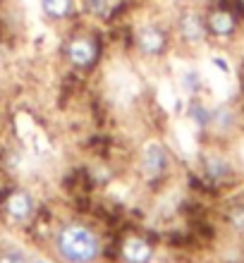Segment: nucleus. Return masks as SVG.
I'll list each match as a JSON object with an SVG mask.
<instances>
[{"mask_svg": "<svg viewBox=\"0 0 244 263\" xmlns=\"http://www.w3.org/2000/svg\"><path fill=\"white\" fill-rule=\"evenodd\" d=\"M0 263H27V258L22 256V254L10 251V254H0Z\"/></svg>", "mask_w": 244, "mask_h": 263, "instance_id": "16", "label": "nucleus"}, {"mask_svg": "<svg viewBox=\"0 0 244 263\" xmlns=\"http://www.w3.org/2000/svg\"><path fill=\"white\" fill-rule=\"evenodd\" d=\"M203 175H206V180H209L213 187L220 189V192L237 184V170L232 165V160L220 156V153L203 156Z\"/></svg>", "mask_w": 244, "mask_h": 263, "instance_id": "6", "label": "nucleus"}, {"mask_svg": "<svg viewBox=\"0 0 244 263\" xmlns=\"http://www.w3.org/2000/svg\"><path fill=\"white\" fill-rule=\"evenodd\" d=\"M58 251L67 263H93L101 254V239L84 222H67L58 232Z\"/></svg>", "mask_w": 244, "mask_h": 263, "instance_id": "1", "label": "nucleus"}, {"mask_svg": "<svg viewBox=\"0 0 244 263\" xmlns=\"http://www.w3.org/2000/svg\"><path fill=\"white\" fill-rule=\"evenodd\" d=\"M132 48H137L144 58H161L170 48V29L158 22H146L132 29Z\"/></svg>", "mask_w": 244, "mask_h": 263, "instance_id": "5", "label": "nucleus"}, {"mask_svg": "<svg viewBox=\"0 0 244 263\" xmlns=\"http://www.w3.org/2000/svg\"><path fill=\"white\" fill-rule=\"evenodd\" d=\"M211 129L218 132V134H225V132L235 129V112L228 108V105H218L211 110Z\"/></svg>", "mask_w": 244, "mask_h": 263, "instance_id": "13", "label": "nucleus"}, {"mask_svg": "<svg viewBox=\"0 0 244 263\" xmlns=\"http://www.w3.org/2000/svg\"><path fill=\"white\" fill-rule=\"evenodd\" d=\"M175 36L180 39L182 46L196 48L209 41V31H206V17H203L201 7H182L177 17H175Z\"/></svg>", "mask_w": 244, "mask_h": 263, "instance_id": "4", "label": "nucleus"}, {"mask_svg": "<svg viewBox=\"0 0 244 263\" xmlns=\"http://www.w3.org/2000/svg\"><path fill=\"white\" fill-rule=\"evenodd\" d=\"M5 211L14 220H27L34 211V201L27 192H12V194L5 196Z\"/></svg>", "mask_w": 244, "mask_h": 263, "instance_id": "10", "label": "nucleus"}, {"mask_svg": "<svg viewBox=\"0 0 244 263\" xmlns=\"http://www.w3.org/2000/svg\"><path fill=\"white\" fill-rule=\"evenodd\" d=\"M187 112H189V118L194 120L201 129H209V125H211V110L201 103V101H192V103H189V108H187Z\"/></svg>", "mask_w": 244, "mask_h": 263, "instance_id": "14", "label": "nucleus"}, {"mask_svg": "<svg viewBox=\"0 0 244 263\" xmlns=\"http://www.w3.org/2000/svg\"><path fill=\"white\" fill-rule=\"evenodd\" d=\"M242 118H244V105H242Z\"/></svg>", "mask_w": 244, "mask_h": 263, "instance_id": "18", "label": "nucleus"}, {"mask_svg": "<svg viewBox=\"0 0 244 263\" xmlns=\"http://www.w3.org/2000/svg\"><path fill=\"white\" fill-rule=\"evenodd\" d=\"M60 53L74 72H91L103 55V39L98 31L74 29L60 46Z\"/></svg>", "mask_w": 244, "mask_h": 263, "instance_id": "2", "label": "nucleus"}, {"mask_svg": "<svg viewBox=\"0 0 244 263\" xmlns=\"http://www.w3.org/2000/svg\"><path fill=\"white\" fill-rule=\"evenodd\" d=\"M182 86H184L189 93H199V89H201V77H199V72H196V69H187L184 77H182Z\"/></svg>", "mask_w": 244, "mask_h": 263, "instance_id": "15", "label": "nucleus"}, {"mask_svg": "<svg viewBox=\"0 0 244 263\" xmlns=\"http://www.w3.org/2000/svg\"><path fill=\"white\" fill-rule=\"evenodd\" d=\"M213 65H216V67L218 69H220V72H225V74H228V72H230V65H228V63H225V60H223V58H213Z\"/></svg>", "mask_w": 244, "mask_h": 263, "instance_id": "17", "label": "nucleus"}, {"mask_svg": "<svg viewBox=\"0 0 244 263\" xmlns=\"http://www.w3.org/2000/svg\"><path fill=\"white\" fill-rule=\"evenodd\" d=\"M120 256L125 263H148L154 256V247L139 235H127L120 242Z\"/></svg>", "mask_w": 244, "mask_h": 263, "instance_id": "7", "label": "nucleus"}, {"mask_svg": "<svg viewBox=\"0 0 244 263\" xmlns=\"http://www.w3.org/2000/svg\"><path fill=\"white\" fill-rule=\"evenodd\" d=\"M203 17H206L209 39H213L218 43H232L244 27L242 22L235 17V12H230L223 5H218L216 0H211L209 5L203 7Z\"/></svg>", "mask_w": 244, "mask_h": 263, "instance_id": "3", "label": "nucleus"}, {"mask_svg": "<svg viewBox=\"0 0 244 263\" xmlns=\"http://www.w3.org/2000/svg\"><path fill=\"white\" fill-rule=\"evenodd\" d=\"M41 12L53 22H70L79 14L77 0H41Z\"/></svg>", "mask_w": 244, "mask_h": 263, "instance_id": "9", "label": "nucleus"}, {"mask_svg": "<svg viewBox=\"0 0 244 263\" xmlns=\"http://www.w3.org/2000/svg\"><path fill=\"white\" fill-rule=\"evenodd\" d=\"M144 170H146V175L151 177V180H158L163 173L167 170V151L163 148L158 141H151V144L146 146V151H144Z\"/></svg>", "mask_w": 244, "mask_h": 263, "instance_id": "8", "label": "nucleus"}, {"mask_svg": "<svg viewBox=\"0 0 244 263\" xmlns=\"http://www.w3.org/2000/svg\"><path fill=\"white\" fill-rule=\"evenodd\" d=\"M77 3H79V12L101 22H110V14L115 10V5H118L112 0H77Z\"/></svg>", "mask_w": 244, "mask_h": 263, "instance_id": "11", "label": "nucleus"}, {"mask_svg": "<svg viewBox=\"0 0 244 263\" xmlns=\"http://www.w3.org/2000/svg\"><path fill=\"white\" fill-rule=\"evenodd\" d=\"M223 222L235 235L244 237V199H235L232 203H228V208L223 211Z\"/></svg>", "mask_w": 244, "mask_h": 263, "instance_id": "12", "label": "nucleus"}]
</instances>
